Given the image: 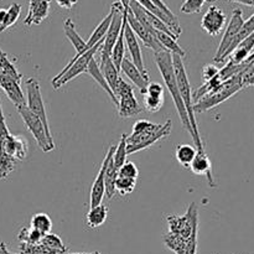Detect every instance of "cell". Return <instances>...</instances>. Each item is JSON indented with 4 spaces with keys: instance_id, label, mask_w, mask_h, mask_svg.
Returning <instances> with one entry per match:
<instances>
[{
    "instance_id": "obj_1",
    "label": "cell",
    "mask_w": 254,
    "mask_h": 254,
    "mask_svg": "<svg viewBox=\"0 0 254 254\" xmlns=\"http://www.w3.org/2000/svg\"><path fill=\"white\" fill-rule=\"evenodd\" d=\"M173 122L169 119L164 124H155L149 121H138L133 126V133L127 136V153L133 154L149 148L160 139L170 135Z\"/></svg>"
},
{
    "instance_id": "obj_2",
    "label": "cell",
    "mask_w": 254,
    "mask_h": 254,
    "mask_svg": "<svg viewBox=\"0 0 254 254\" xmlns=\"http://www.w3.org/2000/svg\"><path fill=\"white\" fill-rule=\"evenodd\" d=\"M155 62H156V66L159 67V71H160L161 76H163L164 82H165L166 88H168L169 93H170L171 97H173V101L174 103H175L176 111H178L179 117H180V121L181 123H183L184 128L190 133V135L192 136V139L195 140V135H193L190 121H189L188 113H186V108L185 106H184L183 99H181L180 92H179L178 82H176L175 73H174L173 57H171V54L168 51L155 52Z\"/></svg>"
},
{
    "instance_id": "obj_3",
    "label": "cell",
    "mask_w": 254,
    "mask_h": 254,
    "mask_svg": "<svg viewBox=\"0 0 254 254\" xmlns=\"http://www.w3.org/2000/svg\"><path fill=\"white\" fill-rule=\"evenodd\" d=\"M171 57H173V67H174V73H175L176 82H178L179 92H180L181 99L184 102V106L186 108V113H188L189 121H190L191 128H192L193 135H195V143L196 150L202 151L205 150V146H203L202 139H201L200 133H198L197 123H196L195 119V112L192 109V89H191L190 81L188 78V73H186L185 66H184L183 57L179 56V55L171 54Z\"/></svg>"
},
{
    "instance_id": "obj_4",
    "label": "cell",
    "mask_w": 254,
    "mask_h": 254,
    "mask_svg": "<svg viewBox=\"0 0 254 254\" xmlns=\"http://www.w3.org/2000/svg\"><path fill=\"white\" fill-rule=\"evenodd\" d=\"M243 89L242 83H241V79L238 74L231 77L227 81L222 82L220 87H218L216 91L211 92L208 96L203 97L202 99H200L198 102L192 104V109L196 113H203V112H207L210 109L215 108V107L220 106L221 103L226 102L227 99H230L231 97L235 96L236 93Z\"/></svg>"
},
{
    "instance_id": "obj_5",
    "label": "cell",
    "mask_w": 254,
    "mask_h": 254,
    "mask_svg": "<svg viewBox=\"0 0 254 254\" xmlns=\"http://www.w3.org/2000/svg\"><path fill=\"white\" fill-rule=\"evenodd\" d=\"M102 44H103V41H101L99 44H97L96 46L92 47L91 50L84 52V54L82 55V56H79L73 64H67L57 76H55L54 79H52V86H54V88L60 89L62 86H64L67 82L72 81V79L76 78V77L79 76L81 73L87 72L89 62H91L92 59H94V55L97 54V51H99V47L102 46Z\"/></svg>"
},
{
    "instance_id": "obj_6",
    "label": "cell",
    "mask_w": 254,
    "mask_h": 254,
    "mask_svg": "<svg viewBox=\"0 0 254 254\" xmlns=\"http://www.w3.org/2000/svg\"><path fill=\"white\" fill-rule=\"evenodd\" d=\"M17 109V113L21 116L22 121H24L25 126L27 127L31 134L34 135L35 140H36L37 145L40 146L44 153H49V151H52L55 149V143L52 139L49 138L46 133V129H45L42 122L37 118L35 114H32L31 112L29 111L26 106L19 107Z\"/></svg>"
},
{
    "instance_id": "obj_7",
    "label": "cell",
    "mask_w": 254,
    "mask_h": 254,
    "mask_svg": "<svg viewBox=\"0 0 254 254\" xmlns=\"http://www.w3.org/2000/svg\"><path fill=\"white\" fill-rule=\"evenodd\" d=\"M114 94L118 98V113L122 118H129V117L138 116L143 112V108L138 103L134 94L133 87L127 83L123 78H119L117 83Z\"/></svg>"
},
{
    "instance_id": "obj_8",
    "label": "cell",
    "mask_w": 254,
    "mask_h": 254,
    "mask_svg": "<svg viewBox=\"0 0 254 254\" xmlns=\"http://www.w3.org/2000/svg\"><path fill=\"white\" fill-rule=\"evenodd\" d=\"M26 92V107L29 108V111L31 112L32 114H35V116L42 122L45 129H46L47 135H49L50 139H52L51 131H50L49 121H47L46 108H45L44 99H42L41 88H40V83L36 78H34V77L27 78ZM52 140H54V139H52Z\"/></svg>"
},
{
    "instance_id": "obj_9",
    "label": "cell",
    "mask_w": 254,
    "mask_h": 254,
    "mask_svg": "<svg viewBox=\"0 0 254 254\" xmlns=\"http://www.w3.org/2000/svg\"><path fill=\"white\" fill-rule=\"evenodd\" d=\"M112 10H113V17H112L111 25L107 31L106 36H104L103 44L99 47L101 51V59H107L111 56L112 50H113L114 45H116L117 40H118L119 34H121L122 26H123L124 20V9L121 5V2H113L112 4Z\"/></svg>"
},
{
    "instance_id": "obj_10",
    "label": "cell",
    "mask_w": 254,
    "mask_h": 254,
    "mask_svg": "<svg viewBox=\"0 0 254 254\" xmlns=\"http://www.w3.org/2000/svg\"><path fill=\"white\" fill-rule=\"evenodd\" d=\"M245 19H243V12L241 9H235L232 12V16H231L230 22H228L227 27H226V31L223 34L222 40L220 42V46H218L217 52H216L215 61L216 62H222L223 56L226 55V52L228 51V49L231 47L232 42L235 41L236 36L240 32L241 27H242Z\"/></svg>"
},
{
    "instance_id": "obj_11",
    "label": "cell",
    "mask_w": 254,
    "mask_h": 254,
    "mask_svg": "<svg viewBox=\"0 0 254 254\" xmlns=\"http://www.w3.org/2000/svg\"><path fill=\"white\" fill-rule=\"evenodd\" d=\"M227 16L216 5H211L201 20V27L210 36H217L225 27Z\"/></svg>"
},
{
    "instance_id": "obj_12",
    "label": "cell",
    "mask_w": 254,
    "mask_h": 254,
    "mask_svg": "<svg viewBox=\"0 0 254 254\" xmlns=\"http://www.w3.org/2000/svg\"><path fill=\"white\" fill-rule=\"evenodd\" d=\"M114 150H116V146L111 145L109 146L108 151H107V155L104 158L103 163H102L101 169L98 171V175H97L96 180H94L93 185H92L91 189V200H89V208L97 207L102 203L104 197V193H106V186H104V174H106V169L108 166L109 160L113 156Z\"/></svg>"
},
{
    "instance_id": "obj_13",
    "label": "cell",
    "mask_w": 254,
    "mask_h": 254,
    "mask_svg": "<svg viewBox=\"0 0 254 254\" xmlns=\"http://www.w3.org/2000/svg\"><path fill=\"white\" fill-rule=\"evenodd\" d=\"M124 41H126L127 47L129 50V54H130V61L133 62L136 66V68L141 72L145 77H149L148 72H146L145 66H144V60L143 55H141L140 46H139L138 39H136V35L134 34L133 30L130 29V26L128 25V21L124 25Z\"/></svg>"
},
{
    "instance_id": "obj_14",
    "label": "cell",
    "mask_w": 254,
    "mask_h": 254,
    "mask_svg": "<svg viewBox=\"0 0 254 254\" xmlns=\"http://www.w3.org/2000/svg\"><path fill=\"white\" fill-rule=\"evenodd\" d=\"M127 21H128V25L130 26V29L133 30L134 34L136 35V37H139L146 47L154 50L155 52L165 51V49L161 46L160 42H159L158 40H156L155 37H154L153 35H151L150 32L138 21V19H136V17L134 16L133 12L130 11V9L127 12Z\"/></svg>"
},
{
    "instance_id": "obj_15",
    "label": "cell",
    "mask_w": 254,
    "mask_h": 254,
    "mask_svg": "<svg viewBox=\"0 0 254 254\" xmlns=\"http://www.w3.org/2000/svg\"><path fill=\"white\" fill-rule=\"evenodd\" d=\"M0 87L16 108L26 106V98H25L24 92L20 87V83H17L15 79H12L7 74L2 73L1 71H0Z\"/></svg>"
},
{
    "instance_id": "obj_16",
    "label": "cell",
    "mask_w": 254,
    "mask_h": 254,
    "mask_svg": "<svg viewBox=\"0 0 254 254\" xmlns=\"http://www.w3.org/2000/svg\"><path fill=\"white\" fill-rule=\"evenodd\" d=\"M51 0H30L27 15L24 20L26 26L39 25L49 16Z\"/></svg>"
},
{
    "instance_id": "obj_17",
    "label": "cell",
    "mask_w": 254,
    "mask_h": 254,
    "mask_svg": "<svg viewBox=\"0 0 254 254\" xmlns=\"http://www.w3.org/2000/svg\"><path fill=\"white\" fill-rule=\"evenodd\" d=\"M190 169L195 175L206 176L208 181V185H210L211 188H216V181L212 175V163H211L210 158H208V155L206 154L205 150L197 151L195 159H193V161L191 163Z\"/></svg>"
},
{
    "instance_id": "obj_18",
    "label": "cell",
    "mask_w": 254,
    "mask_h": 254,
    "mask_svg": "<svg viewBox=\"0 0 254 254\" xmlns=\"http://www.w3.org/2000/svg\"><path fill=\"white\" fill-rule=\"evenodd\" d=\"M16 160H25L27 155V141L22 136H15L10 134L1 145V150Z\"/></svg>"
},
{
    "instance_id": "obj_19",
    "label": "cell",
    "mask_w": 254,
    "mask_h": 254,
    "mask_svg": "<svg viewBox=\"0 0 254 254\" xmlns=\"http://www.w3.org/2000/svg\"><path fill=\"white\" fill-rule=\"evenodd\" d=\"M64 35H66L67 39L71 41L72 46H73L74 50H76V55L73 56V59L67 64H73L79 56H82L84 52H87V42L84 41V40L81 37V35L77 32L76 25H74V22L72 21L71 19L64 20Z\"/></svg>"
},
{
    "instance_id": "obj_20",
    "label": "cell",
    "mask_w": 254,
    "mask_h": 254,
    "mask_svg": "<svg viewBox=\"0 0 254 254\" xmlns=\"http://www.w3.org/2000/svg\"><path fill=\"white\" fill-rule=\"evenodd\" d=\"M121 71L123 72L124 76L128 77L139 89H140L141 94H145L146 86L149 83V77H145L138 68L135 64L130 61V59L124 57L121 64Z\"/></svg>"
},
{
    "instance_id": "obj_21",
    "label": "cell",
    "mask_w": 254,
    "mask_h": 254,
    "mask_svg": "<svg viewBox=\"0 0 254 254\" xmlns=\"http://www.w3.org/2000/svg\"><path fill=\"white\" fill-rule=\"evenodd\" d=\"M254 50V32L251 34L250 36L246 37L242 42L238 44V46L236 47L235 51L228 56V64H240L243 61L247 60V57L250 56Z\"/></svg>"
},
{
    "instance_id": "obj_22",
    "label": "cell",
    "mask_w": 254,
    "mask_h": 254,
    "mask_svg": "<svg viewBox=\"0 0 254 254\" xmlns=\"http://www.w3.org/2000/svg\"><path fill=\"white\" fill-rule=\"evenodd\" d=\"M87 73L89 74V76L92 77V78L94 79V81L97 82V83L99 84V86L102 87V88L104 89V91L107 92V94L109 96V98H111V101L113 102L114 106L118 108V98L116 97V94L113 93V91L111 89V87H109V84L107 83L106 78H104L103 73H102L101 68H99V64H97L96 59H92L91 62H89L88 64V68H87Z\"/></svg>"
},
{
    "instance_id": "obj_23",
    "label": "cell",
    "mask_w": 254,
    "mask_h": 254,
    "mask_svg": "<svg viewBox=\"0 0 254 254\" xmlns=\"http://www.w3.org/2000/svg\"><path fill=\"white\" fill-rule=\"evenodd\" d=\"M99 68H101L102 73H103L104 78H106L107 83L109 84L111 89L113 91L114 93V89H116L117 83H118L119 78V71L117 69V67L114 66V64L112 62L111 56L107 57V59H101V64H99Z\"/></svg>"
},
{
    "instance_id": "obj_24",
    "label": "cell",
    "mask_w": 254,
    "mask_h": 254,
    "mask_svg": "<svg viewBox=\"0 0 254 254\" xmlns=\"http://www.w3.org/2000/svg\"><path fill=\"white\" fill-rule=\"evenodd\" d=\"M129 11V10H128ZM124 11V20H123V26H122L121 34H119L118 40H117L116 45H114L113 50H112L111 54V60L114 64V66L117 67L118 71H121V64L123 59L126 57V41H124V25L127 22V12Z\"/></svg>"
},
{
    "instance_id": "obj_25",
    "label": "cell",
    "mask_w": 254,
    "mask_h": 254,
    "mask_svg": "<svg viewBox=\"0 0 254 254\" xmlns=\"http://www.w3.org/2000/svg\"><path fill=\"white\" fill-rule=\"evenodd\" d=\"M117 178H118V169L114 166L113 156H112L108 163V166L106 169V174H104V186H106V193H104V196H107L108 200L113 198V196L116 195Z\"/></svg>"
},
{
    "instance_id": "obj_26",
    "label": "cell",
    "mask_w": 254,
    "mask_h": 254,
    "mask_svg": "<svg viewBox=\"0 0 254 254\" xmlns=\"http://www.w3.org/2000/svg\"><path fill=\"white\" fill-rule=\"evenodd\" d=\"M156 39H158V41L160 42L161 46L165 49V51L170 52V54H174V55H179V56L181 57H184L186 55V52L184 51V50L180 47V45L178 44V39H176V37L156 30Z\"/></svg>"
},
{
    "instance_id": "obj_27",
    "label": "cell",
    "mask_w": 254,
    "mask_h": 254,
    "mask_svg": "<svg viewBox=\"0 0 254 254\" xmlns=\"http://www.w3.org/2000/svg\"><path fill=\"white\" fill-rule=\"evenodd\" d=\"M108 216V208L104 205H99L97 207L89 208L87 213V225L89 228H98L104 225Z\"/></svg>"
},
{
    "instance_id": "obj_28",
    "label": "cell",
    "mask_w": 254,
    "mask_h": 254,
    "mask_svg": "<svg viewBox=\"0 0 254 254\" xmlns=\"http://www.w3.org/2000/svg\"><path fill=\"white\" fill-rule=\"evenodd\" d=\"M253 32H254V14L250 17V19L246 20V21L243 22L242 27H241L240 32H238V35L236 36L235 41L232 42V45H231V47L228 49V51L226 52V55L223 56L222 62H225L226 57H228L233 51H235V49L238 46V44H240V42H242L246 37H248L251 34H253Z\"/></svg>"
},
{
    "instance_id": "obj_29",
    "label": "cell",
    "mask_w": 254,
    "mask_h": 254,
    "mask_svg": "<svg viewBox=\"0 0 254 254\" xmlns=\"http://www.w3.org/2000/svg\"><path fill=\"white\" fill-rule=\"evenodd\" d=\"M0 71L11 77L12 79H15L17 83H21L22 74L20 73L16 66L12 64V61L9 59L7 54H5L1 49H0Z\"/></svg>"
},
{
    "instance_id": "obj_30",
    "label": "cell",
    "mask_w": 254,
    "mask_h": 254,
    "mask_svg": "<svg viewBox=\"0 0 254 254\" xmlns=\"http://www.w3.org/2000/svg\"><path fill=\"white\" fill-rule=\"evenodd\" d=\"M175 153L179 163L184 168H190L191 163H192L196 154H197V150L192 145H189V144H180V145L176 146Z\"/></svg>"
},
{
    "instance_id": "obj_31",
    "label": "cell",
    "mask_w": 254,
    "mask_h": 254,
    "mask_svg": "<svg viewBox=\"0 0 254 254\" xmlns=\"http://www.w3.org/2000/svg\"><path fill=\"white\" fill-rule=\"evenodd\" d=\"M31 227L45 236L47 233H51L52 221L46 213H36L31 218Z\"/></svg>"
},
{
    "instance_id": "obj_32",
    "label": "cell",
    "mask_w": 254,
    "mask_h": 254,
    "mask_svg": "<svg viewBox=\"0 0 254 254\" xmlns=\"http://www.w3.org/2000/svg\"><path fill=\"white\" fill-rule=\"evenodd\" d=\"M44 235L40 233L39 231L34 230L32 227H24L20 230L19 235H17V240L20 243H25V245H37L41 243Z\"/></svg>"
},
{
    "instance_id": "obj_33",
    "label": "cell",
    "mask_w": 254,
    "mask_h": 254,
    "mask_svg": "<svg viewBox=\"0 0 254 254\" xmlns=\"http://www.w3.org/2000/svg\"><path fill=\"white\" fill-rule=\"evenodd\" d=\"M21 5L17 4V2H12L9 7L6 9V16H5L4 22L0 26V32L5 31L9 27H11L12 25H15V22L19 19L20 14H21Z\"/></svg>"
},
{
    "instance_id": "obj_34",
    "label": "cell",
    "mask_w": 254,
    "mask_h": 254,
    "mask_svg": "<svg viewBox=\"0 0 254 254\" xmlns=\"http://www.w3.org/2000/svg\"><path fill=\"white\" fill-rule=\"evenodd\" d=\"M127 134H122V138L119 140V144L116 146V150L113 154V164L117 169H121L122 165L126 163L127 160Z\"/></svg>"
},
{
    "instance_id": "obj_35",
    "label": "cell",
    "mask_w": 254,
    "mask_h": 254,
    "mask_svg": "<svg viewBox=\"0 0 254 254\" xmlns=\"http://www.w3.org/2000/svg\"><path fill=\"white\" fill-rule=\"evenodd\" d=\"M41 243L46 247H49L50 250L56 251V252L61 253V254H66L67 253V247L64 245L61 238L59 237L57 235H54V233H47L42 237Z\"/></svg>"
},
{
    "instance_id": "obj_36",
    "label": "cell",
    "mask_w": 254,
    "mask_h": 254,
    "mask_svg": "<svg viewBox=\"0 0 254 254\" xmlns=\"http://www.w3.org/2000/svg\"><path fill=\"white\" fill-rule=\"evenodd\" d=\"M16 161V159L11 158L4 151H0V180L6 179L14 171Z\"/></svg>"
},
{
    "instance_id": "obj_37",
    "label": "cell",
    "mask_w": 254,
    "mask_h": 254,
    "mask_svg": "<svg viewBox=\"0 0 254 254\" xmlns=\"http://www.w3.org/2000/svg\"><path fill=\"white\" fill-rule=\"evenodd\" d=\"M136 186V180L129 178H123V176H119L116 180V192H119L122 196L129 195V193L133 192L135 190Z\"/></svg>"
},
{
    "instance_id": "obj_38",
    "label": "cell",
    "mask_w": 254,
    "mask_h": 254,
    "mask_svg": "<svg viewBox=\"0 0 254 254\" xmlns=\"http://www.w3.org/2000/svg\"><path fill=\"white\" fill-rule=\"evenodd\" d=\"M19 251V254H61L56 252V251L50 250L49 247L44 246L42 243H37V245H25V243H20Z\"/></svg>"
},
{
    "instance_id": "obj_39",
    "label": "cell",
    "mask_w": 254,
    "mask_h": 254,
    "mask_svg": "<svg viewBox=\"0 0 254 254\" xmlns=\"http://www.w3.org/2000/svg\"><path fill=\"white\" fill-rule=\"evenodd\" d=\"M164 104V97H151L149 94H144V106L150 113H156L161 109Z\"/></svg>"
},
{
    "instance_id": "obj_40",
    "label": "cell",
    "mask_w": 254,
    "mask_h": 254,
    "mask_svg": "<svg viewBox=\"0 0 254 254\" xmlns=\"http://www.w3.org/2000/svg\"><path fill=\"white\" fill-rule=\"evenodd\" d=\"M206 0H185L180 7V11L183 14H196L200 12L202 9Z\"/></svg>"
},
{
    "instance_id": "obj_41",
    "label": "cell",
    "mask_w": 254,
    "mask_h": 254,
    "mask_svg": "<svg viewBox=\"0 0 254 254\" xmlns=\"http://www.w3.org/2000/svg\"><path fill=\"white\" fill-rule=\"evenodd\" d=\"M118 175L123 176V178H129L136 180L139 175V170L135 164L131 163V161H126L122 165V168L118 170Z\"/></svg>"
},
{
    "instance_id": "obj_42",
    "label": "cell",
    "mask_w": 254,
    "mask_h": 254,
    "mask_svg": "<svg viewBox=\"0 0 254 254\" xmlns=\"http://www.w3.org/2000/svg\"><path fill=\"white\" fill-rule=\"evenodd\" d=\"M237 74L240 76L241 83H242L243 88L254 86V64L247 67V68H245L242 72H240V73Z\"/></svg>"
},
{
    "instance_id": "obj_43",
    "label": "cell",
    "mask_w": 254,
    "mask_h": 254,
    "mask_svg": "<svg viewBox=\"0 0 254 254\" xmlns=\"http://www.w3.org/2000/svg\"><path fill=\"white\" fill-rule=\"evenodd\" d=\"M145 94H149L151 97H164V87L158 82H151L146 86Z\"/></svg>"
},
{
    "instance_id": "obj_44",
    "label": "cell",
    "mask_w": 254,
    "mask_h": 254,
    "mask_svg": "<svg viewBox=\"0 0 254 254\" xmlns=\"http://www.w3.org/2000/svg\"><path fill=\"white\" fill-rule=\"evenodd\" d=\"M218 72H220V69H218L216 66H213V64H206V66L202 68L203 81L205 82L210 81V79H212L213 77L217 76Z\"/></svg>"
},
{
    "instance_id": "obj_45",
    "label": "cell",
    "mask_w": 254,
    "mask_h": 254,
    "mask_svg": "<svg viewBox=\"0 0 254 254\" xmlns=\"http://www.w3.org/2000/svg\"><path fill=\"white\" fill-rule=\"evenodd\" d=\"M150 1L153 2V4L155 5V6L158 7L159 10H161V11H163L164 14L168 15V16L170 17V19H173V20H178V17H176L175 15H174V12L171 11L170 9H169V6H168V5L165 4V2L163 1V0H150Z\"/></svg>"
},
{
    "instance_id": "obj_46",
    "label": "cell",
    "mask_w": 254,
    "mask_h": 254,
    "mask_svg": "<svg viewBox=\"0 0 254 254\" xmlns=\"http://www.w3.org/2000/svg\"><path fill=\"white\" fill-rule=\"evenodd\" d=\"M56 1L59 4V6H61L62 9L69 10L78 2V0H56Z\"/></svg>"
},
{
    "instance_id": "obj_47",
    "label": "cell",
    "mask_w": 254,
    "mask_h": 254,
    "mask_svg": "<svg viewBox=\"0 0 254 254\" xmlns=\"http://www.w3.org/2000/svg\"><path fill=\"white\" fill-rule=\"evenodd\" d=\"M231 2H238V4L247 5V6H253L254 7V0H230Z\"/></svg>"
},
{
    "instance_id": "obj_48",
    "label": "cell",
    "mask_w": 254,
    "mask_h": 254,
    "mask_svg": "<svg viewBox=\"0 0 254 254\" xmlns=\"http://www.w3.org/2000/svg\"><path fill=\"white\" fill-rule=\"evenodd\" d=\"M121 5L123 6L124 11H128L129 10V5H130V0H119Z\"/></svg>"
},
{
    "instance_id": "obj_49",
    "label": "cell",
    "mask_w": 254,
    "mask_h": 254,
    "mask_svg": "<svg viewBox=\"0 0 254 254\" xmlns=\"http://www.w3.org/2000/svg\"><path fill=\"white\" fill-rule=\"evenodd\" d=\"M0 254H11L9 251H7L6 246H5L4 242L0 243Z\"/></svg>"
},
{
    "instance_id": "obj_50",
    "label": "cell",
    "mask_w": 254,
    "mask_h": 254,
    "mask_svg": "<svg viewBox=\"0 0 254 254\" xmlns=\"http://www.w3.org/2000/svg\"><path fill=\"white\" fill-rule=\"evenodd\" d=\"M5 16H6V9H0V26H1L2 22H4Z\"/></svg>"
},
{
    "instance_id": "obj_51",
    "label": "cell",
    "mask_w": 254,
    "mask_h": 254,
    "mask_svg": "<svg viewBox=\"0 0 254 254\" xmlns=\"http://www.w3.org/2000/svg\"><path fill=\"white\" fill-rule=\"evenodd\" d=\"M206 1H208V2H215V1H217V0H206Z\"/></svg>"
},
{
    "instance_id": "obj_52",
    "label": "cell",
    "mask_w": 254,
    "mask_h": 254,
    "mask_svg": "<svg viewBox=\"0 0 254 254\" xmlns=\"http://www.w3.org/2000/svg\"><path fill=\"white\" fill-rule=\"evenodd\" d=\"M87 254H102V253H99V252H93V253H87Z\"/></svg>"
},
{
    "instance_id": "obj_53",
    "label": "cell",
    "mask_w": 254,
    "mask_h": 254,
    "mask_svg": "<svg viewBox=\"0 0 254 254\" xmlns=\"http://www.w3.org/2000/svg\"><path fill=\"white\" fill-rule=\"evenodd\" d=\"M0 108H1V103H0Z\"/></svg>"
},
{
    "instance_id": "obj_54",
    "label": "cell",
    "mask_w": 254,
    "mask_h": 254,
    "mask_svg": "<svg viewBox=\"0 0 254 254\" xmlns=\"http://www.w3.org/2000/svg\"><path fill=\"white\" fill-rule=\"evenodd\" d=\"M11 254H16V253H11Z\"/></svg>"
}]
</instances>
